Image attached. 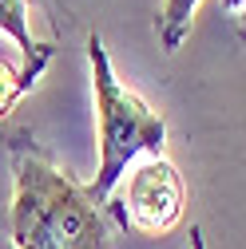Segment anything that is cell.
<instances>
[{"instance_id":"6da1fadb","label":"cell","mask_w":246,"mask_h":249,"mask_svg":"<svg viewBox=\"0 0 246 249\" xmlns=\"http://www.w3.org/2000/svg\"><path fill=\"white\" fill-rule=\"evenodd\" d=\"M12 206L8 233L12 249H107L111 217L107 202L91 186L68 174L52 154L28 135L8 139Z\"/></svg>"},{"instance_id":"7a4b0ae2","label":"cell","mask_w":246,"mask_h":249,"mask_svg":"<svg viewBox=\"0 0 246 249\" xmlns=\"http://www.w3.org/2000/svg\"><path fill=\"white\" fill-rule=\"evenodd\" d=\"M87 68H91V91H96V131H100V170L91 178V194L100 202L111 198V190L123 182L127 166L139 159L163 154L167 123L159 111H151L135 91L123 83L111 68V55L103 48V36H87Z\"/></svg>"},{"instance_id":"3957f363","label":"cell","mask_w":246,"mask_h":249,"mask_svg":"<svg viewBox=\"0 0 246 249\" xmlns=\"http://www.w3.org/2000/svg\"><path fill=\"white\" fill-rule=\"evenodd\" d=\"M183 213H187V182H183L179 166L163 154L139 159L131 174H123V182L107 198L111 226L143 233V237L171 233L183 222Z\"/></svg>"},{"instance_id":"277c9868","label":"cell","mask_w":246,"mask_h":249,"mask_svg":"<svg viewBox=\"0 0 246 249\" xmlns=\"http://www.w3.org/2000/svg\"><path fill=\"white\" fill-rule=\"evenodd\" d=\"M28 0H0V32L12 36L16 48H20V64L24 68H44L52 64L56 55V44L52 40H32V28H28Z\"/></svg>"},{"instance_id":"5b68a950","label":"cell","mask_w":246,"mask_h":249,"mask_svg":"<svg viewBox=\"0 0 246 249\" xmlns=\"http://www.w3.org/2000/svg\"><path fill=\"white\" fill-rule=\"evenodd\" d=\"M199 8V0H163V8L155 16V32H159V48L163 52H179L183 40L191 32V16Z\"/></svg>"},{"instance_id":"8992f818","label":"cell","mask_w":246,"mask_h":249,"mask_svg":"<svg viewBox=\"0 0 246 249\" xmlns=\"http://www.w3.org/2000/svg\"><path fill=\"white\" fill-rule=\"evenodd\" d=\"M40 75H44V68H24V64L12 68L8 59H0V119L12 115V107L40 83Z\"/></svg>"},{"instance_id":"52a82bcc","label":"cell","mask_w":246,"mask_h":249,"mask_svg":"<svg viewBox=\"0 0 246 249\" xmlns=\"http://www.w3.org/2000/svg\"><path fill=\"white\" fill-rule=\"evenodd\" d=\"M234 24H238V40L246 44V4H242V8L234 12Z\"/></svg>"},{"instance_id":"ba28073f","label":"cell","mask_w":246,"mask_h":249,"mask_svg":"<svg viewBox=\"0 0 246 249\" xmlns=\"http://www.w3.org/2000/svg\"><path fill=\"white\" fill-rule=\"evenodd\" d=\"M191 249H206V237H203L199 226H191Z\"/></svg>"}]
</instances>
